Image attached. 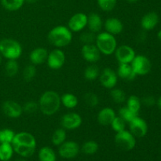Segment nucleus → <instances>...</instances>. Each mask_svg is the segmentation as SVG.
<instances>
[{
    "instance_id": "f257e3e1",
    "label": "nucleus",
    "mask_w": 161,
    "mask_h": 161,
    "mask_svg": "<svg viewBox=\"0 0 161 161\" xmlns=\"http://www.w3.org/2000/svg\"><path fill=\"white\" fill-rule=\"evenodd\" d=\"M11 144L14 148V153L25 158L31 157L36 152L37 146L34 135L26 131L15 134Z\"/></svg>"
},
{
    "instance_id": "f03ea898",
    "label": "nucleus",
    "mask_w": 161,
    "mask_h": 161,
    "mask_svg": "<svg viewBox=\"0 0 161 161\" xmlns=\"http://www.w3.org/2000/svg\"><path fill=\"white\" fill-rule=\"evenodd\" d=\"M39 110L45 116H53L61 107V96L54 91H47L42 93L39 100Z\"/></svg>"
},
{
    "instance_id": "7ed1b4c3",
    "label": "nucleus",
    "mask_w": 161,
    "mask_h": 161,
    "mask_svg": "<svg viewBox=\"0 0 161 161\" xmlns=\"http://www.w3.org/2000/svg\"><path fill=\"white\" fill-rule=\"evenodd\" d=\"M47 39L53 47L62 48L71 43L72 40V32L68 27L58 25L49 31Z\"/></svg>"
},
{
    "instance_id": "20e7f679",
    "label": "nucleus",
    "mask_w": 161,
    "mask_h": 161,
    "mask_svg": "<svg viewBox=\"0 0 161 161\" xmlns=\"http://www.w3.org/2000/svg\"><path fill=\"white\" fill-rule=\"evenodd\" d=\"M95 45L101 53L109 56L114 53L117 48V41L115 36L109 34L107 31H103L96 35Z\"/></svg>"
},
{
    "instance_id": "39448f33",
    "label": "nucleus",
    "mask_w": 161,
    "mask_h": 161,
    "mask_svg": "<svg viewBox=\"0 0 161 161\" xmlns=\"http://www.w3.org/2000/svg\"><path fill=\"white\" fill-rule=\"evenodd\" d=\"M23 49L18 41L3 39L0 41V53L7 60H17L22 54Z\"/></svg>"
},
{
    "instance_id": "423d86ee",
    "label": "nucleus",
    "mask_w": 161,
    "mask_h": 161,
    "mask_svg": "<svg viewBox=\"0 0 161 161\" xmlns=\"http://www.w3.org/2000/svg\"><path fill=\"white\" fill-rule=\"evenodd\" d=\"M115 143L123 151H130L136 146V138L129 130L118 132L115 135Z\"/></svg>"
},
{
    "instance_id": "0eeeda50",
    "label": "nucleus",
    "mask_w": 161,
    "mask_h": 161,
    "mask_svg": "<svg viewBox=\"0 0 161 161\" xmlns=\"http://www.w3.org/2000/svg\"><path fill=\"white\" fill-rule=\"evenodd\" d=\"M130 65L137 75H147L152 69L150 60L144 55H136Z\"/></svg>"
},
{
    "instance_id": "6e6552de",
    "label": "nucleus",
    "mask_w": 161,
    "mask_h": 161,
    "mask_svg": "<svg viewBox=\"0 0 161 161\" xmlns=\"http://www.w3.org/2000/svg\"><path fill=\"white\" fill-rule=\"evenodd\" d=\"M114 53L119 64H130L136 56L135 50L128 45L117 47Z\"/></svg>"
},
{
    "instance_id": "1a4fd4ad",
    "label": "nucleus",
    "mask_w": 161,
    "mask_h": 161,
    "mask_svg": "<svg viewBox=\"0 0 161 161\" xmlns=\"http://www.w3.org/2000/svg\"><path fill=\"white\" fill-rule=\"evenodd\" d=\"M80 151V146L74 141H65L58 148V153L60 157L68 160L76 157Z\"/></svg>"
},
{
    "instance_id": "9d476101",
    "label": "nucleus",
    "mask_w": 161,
    "mask_h": 161,
    "mask_svg": "<svg viewBox=\"0 0 161 161\" xmlns=\"http://www.w3.org/2000/svg\"><path fill=\"white\" fill-rule=\"evenodd\" d=\"M65 54L61 49H54L47 57V64L50 69L58 70L61 69L65 63Z\"/></svg>"
},
{
    "instance_id": "9b49d317",
    "label": "nucleus",
    "mask_w": 161,
    "mask_h": 161,
    "mask_svg": "<svg viewBox=\"0 0 161 161\" xmlns=\"http://www.w3.org/2000/svg\"><path fill=\"white\" fill-rule=\"evenodd\" d=\"M83 123L81 116L76 113H68L61 119V126L66 130H73L79 128Z\"/></svg>"
},
{
    "instance_id": "f8f14e48",
    "label": "nucleus",
    "mask_w": 161,
    "mask_h": 161,
    "mask_svg": "<svg viewBox=\"0 0 161 161\" xmlns=\"http://www.w3.org/2000/svg\"><path fill=\"white\" fill-rule=\"evenodd\" d=\"M87 26V15L84 13H76L70 17L68 28L72 32H80Z\"/></svg>"
},
{
    "instance_id": "ddd939ff",
    "label": "nucleus",
    "mask_w": 161,
    "mask_h": 161,
    "mask_svg": "<svg viewBox=\"0 0 161 161\" xmlns=\"http://www.w3.org/2000/svg\"><path fill=\"white\" fill-rule=\"evenodd\" d=\"M99 80L102 86L106 89L111 90L117 84L118 75L114 70L110 68H105L100 73Z\"/></svg>"
},
{
    "instance_id": "4468645a",
    "label": "nucleus",
    "mask_w": 161,
    "mask_h": 161,
    "mask_svg": "<svg viewBox=\"0 0 161 161\" xmlns=\"http://www.w3.org/2000/svg\"><path fill=\"white\" fill-rule=\"evenodd\" d=\"M129 131L135 138H143L148 132V125L146 120L140 118L139 116L135 117L131 122L129 123Z\"/></svg>"
},
{
    "instance_id": "2eb2a0df",
    "label": "nucleus",
    "mask_w": 161,
    "mask_h": 161,
    "mask_svg": "<svg viewBox=\"0 0 161 161\" xmlns=\"http://www.w3.org/2000/svg\"><path fill=\"white\" fill-rule=\"evenodd\" d=\"M81 54L83 59L91 64H95L100 60L101 52L95 44H85L81 49Z\"/></svg>"
},
{
    "instance_id": "dca6fc26",
    "label": "nucleus",
    "mask_w": 161,
    "mask_h": 161,
    "mask_svg": "<svg viewBox=\"0 0 161 161\" xmlns=\"http://www.w3.org/2000/svg\"><path fill=\"white\" fill-rule=\"evenodd\" d=\"M3 113L6 115L7 117L11 119H17L22 115L23 112V107L17 102L14 101L8 100L6 101L3 104L2 106Z\"/></svg>"
},
{
    "instance_id": "f3484780",
    "label": "nucleus",
    "mask_w": 161,
    "mask_h": 161,
    "mask_svg": "<svg viewBox=\"0 0 161 161\" xmlns=\"http://www.w3.org/2000/svg\"><path fill=\"white\" fill-rule=\"evenodd\" d=\"M105 31L109 34L116 36L124 31V24L119 19L116 17H109L104 24Z\"/></svg>"
},
{
    "instance_id": "a211bd4d",
    "label": "nucleus",
    "mask_w": 161,
    "mask_h": 161,
    "mask_svg": "<svg viewBox=\"0 0 161 161\" xmlns=\"http://www.w3.org/2000/svg\"><path fill=\"white\" fill-rule=\"evenodd\" d=\"M48 50L44 47H37L31 50L29 54V60L34 65H39L47 62L48 57Z\"/></svg>"
},
{
    "instance_id": "6ab92c4d",
    "label": "nucleus",
    "mask_w": 161,
    "mask_h": 161,
    "mask_svg": "<svg viewBox=\"0 0 161 161\" xmlns=\"http://www.w3.org/2000/svg\"><path fill=\"white\" fill-rule=\"evenodd\" d=\"M116 116V113L113 108L105 107L100 110L97 116V120L102 126H108L111 124Z\"/></svg>"
},
{
    "instance_id": "aec40b11",
    "label": "nucleus",
    "mask_w": 161,
    "mask_h": 161,
    "mask_svg": "<svg viewBox=\"0 0 161 161\" xmlns=\"http://www.w3.org/2000/svg\"><path fill=\"white\" fill-rule=\"evenodd\" d=\"M159 22V17L157 13L149 12L145 14L141 20L142 28L146 31L153 30Z\"/></svg>"
},
{
    "instance_id": "412c9836",
    "label": "nucleus",
    "mask_w": 161,
    "mask_h": 161,
    "mask_svg": "<svg viewBox=\"0 0 161 161\" xmlns=\"http://www.w3.org/2000/svg\"><path fill=\"white\" fill-rule=\"evenodd\" d=\"M103 26L102 17L97 13H91L87 16V26L89 31L94 33H99Z\"/></svg>"
},
{
    "instance_id": "4be33fe9",
    "label": "nucleus",
    "mask_w": 161,
    "mask_h": 161,
    "mask_svg": "<svg viewBox=\"0 0 161 161\" xmlns=\"http://www.w3.org/2000/svg\"><path fill=\"white\" fill-rule=\"evenodd\" d=\"M116 74L119 78L125 81H132L137 76L130 64H119Z\"/></svg>"
},
{
    "instance_id": "5701e85b",
    "label": "nucleus",
    "mask_w": 161,
    "mask_h": 161,
    "mask_svg": "<svg viewBox=\"0 0 161 161\" xmlns=\"http://www.w3.org/2000/svg\"><path fill=\"white\" fill-rule=\"evenodd\" d=\"M39 161H57V156L52 148L49 146L42 147L38 153Z\"/></svg>"
},
{
    "instance_id": "b1692460",
    "label": "nucleus",
    "mask_w": 161,
    "mask_h": 161,
    "mask_svg": "<svg viewBox=\"0 0 161 161\" xmlns=\"http://www.w3.org/2000/svg\"><path fill=\"white\" fill-rule=\"evenodd\" d=\"M61 104L69 109L75 108L78 105L79 101L76 96L72 93H66L61 97Z\"/></svg>"
},
{
    "instance_id": "393cba45",
    "label": "nucleus",
    "mask_w": 161,
    "mask_h": 161,
    "mask_svg": "<svg viewBox=\"0 0 161 161\" xmlns=\"http://www.w3.org/2000/svg\"><path fill=\"white\" fill-rule=\"evenodd\" d=\"M14 148L11 143H1L0 144V160H9L14 155Z\"/></svg>"
},
{
    "instance_id": "a878e982",
    "label": "nucleus",
    "mask_w": 161,
    "mask_h": 161,
    "mask_svg": "<svg viewBox=\"0 0 161 161\" xmlns=\"http://www.w3.org/2000/svg\"><path fill=\"white\" fill-rule=\"evenodd\" d=\"M25 0H1V4L5 9L8 11H17L25 4Z\"/></svg>"
},
{
    "instance_id": "bb28decb",
    "label": "nucleus",
    "mask_w": 161,
    "mask_h": 161,
    "mask_svg": "<svg viewBox=\"0 0 161 161\" xmlns=\"http://www.w3.org/2000/svg\"><path fill=\"white\" fill-rule=\"evenodd\" d=\"M100 73V69L98 66L96 65L95 64H91L85 69L83 75H84V78L88 81H94L97 78H99Z\"/></svg>"
},
{
    "instance_id": "cd10ccee",
    "label": "nucleus",
    "mask_w": 161,
    "mask_h": 161,
    "mask_svg": "<svg viewBox=\"0 0 161 161\" xmlns=\"http://www.w3.org/2000/svg\"><path fill=\"white\" fill-rule=\"evenodd\" d=\"M66 137H67L66 130L62 127L58 128L52 135L51 142L53 146H59L66 141Z\"/></svg>"
},
{
    "instance_id": "c85d7f7f",
    "label": "nucleus",
    "mask_w": 161,
    "mask_h": 161,
    "mask_svg": "<svg viewBox=\"0 0 161 161\" xmlns=\"http://www.w3.org/2000/svg\"><path fill=\"white\" fill-rule=\"evenodd\" d=\"M127 102V107L134 113L138 114V112L141 109L142 102L141 99L136 95H131L126 100Z\"/></svg>"
},
{
    "instance_id": "c756f323",
    "label": "nucleus",
    "mask_w": 161,
    "mask_h": 161,
    "mask_svg": "<svg viewBox=\"0 0 161 161\" xmlns=\"http://www.w3.org/2000/svg\"><path fill=\"white\" fill-rule=\"evenodd\" d=\"M98 149V144L95 141L91 140L83 143L81 147V151L86 155H94L97 152Z\"/></svg>"
},
{
    "instance_id": "7c9ffc66",
    "label": "nucleus",
    "mask_w": 161,
    "mask_h": 161,
    "mask_svg": "<svg viewBox=\"0 0 161 161\" xmlns=\"http://www.w3.org/2000/svg\"><path fill=\"white\" fill-rule=\"evenodd\" d=\"M5 72L8 76H15L19 72V64L17 60H8L5 65Z\"/></svg>"
},
{
    "instance_id": "2f4dec72",
    "label": "nucleus",
    "mask_w": 161,
    "mask_h": 161,
    "mask_svg": "<svg viewBox=\"0 0 161 161\" xmlns=\"http://www.w3.org/2000/svg\"><path fill=\"white\" fill-rule=\"evenodd\" d=\"M110 96H111L113 102L116 104H123L127 100L125 92L123 90L119 89V88L114 87L111 89Z\"/></svg>"
},
{
    "instance_id": "473e14b6",
    "label": "nucleus",
    "mask_w": 161,
    "mask_h": 161,
    "mask_svg": "<svg viewBox=\"0 0 161 161\" xmlns=\"http://www.w3.org/2000/svg\"><path fill=\"white\" fill-rule=\"evenodd\" d=\"M83 101L87 106L91 107V108L97 107L100 102L98 96L93 92L86 93L83 96Z\"/></svg>"
},
{
    "instance_id": "72a5a7b5",
    "label": "nucleus",
    "mask_w": 161,
    "mask_h": 161,
    "mask_svg": "<svg viewBox=\"0 0 161 161\" xmlns=\"http://www.w3.org/2000/svg\"><path fill=\"white\" fill-rule=\"evenodd\" d=\"M138 116V114L134 113L131 110L129 109L127 106L122 107L119 110V116H120L126 123H130Z\"/></svg>"
},
{
    "instance_id": "f704fd0d",
    "label": "nucleus",
    "mask_w": 161,
    "mask_h": 161,
    "mask_svg": "<svg viewBox=\"0 0 161 161\" xmlns=\"http://www.w3.org/2000/svg\"><path fill=\"white\" fill-rule=\"evenodd\" d=\"M36 72H37V70H36V65H34V64H28V65L25 66V68L24 69L22 76H23L24 80H25V81H31V80L36 77Z\"/></svg>"
},
{
    "instance_id": "c9c22d12",
    "label": "nucleus",
    "mask_w": 161,
    "mask_h": 161,
    "mask_svg": "<svg viewBox=\"0 0 161 161\" xmlns=\"http://www.w3.org/2000/svg\"><path fill=\"white\" fill-rule=\"evenodd\" d=\"M15 136V132L9 128L0 130V144L1 143H12Z\"/></svg>"
},
{
    "instance_id": "e433bc0d",
    "label": "nucleus",
    "mask_w": 161,
    "mask_h": 161,
    "mask_svg": "<svg viewBox=\"0 0 161 161\" xmlns=\"http://www.w3.org/2000/svg\"><path fill=\"white\" fill-rule=\"evenodd\" d=\"M97 2L101 9L105 12H110L113 10L117 3V0H97Z\"/></svg>"
},
{
    "instance_id": "4c0bfd02",
    "label": "nucleus",
    "mask_w": 161,
    "mask_h": 161,
    "mask_svg": "<svg viewBox=\"0 0 161 161\" xmlns=\"http://www.w3.org/2000/svg\"><path fill=\"white\" fill-rule=\"evenodd\" d=\"M110 125H111L113 130H114L116 133H118V132L123 131V130H125L126 122L120 117V116H118L114 118V119H113V122L111 123Z\"/></svg>"
},
{
    "instance_id": "58836bf2",
    "label": "nucleus",
    "mask_w": 161,
    "mask_h": 161,
    "mask_svg": "<svg viewBox=\"0 0 161 161\" xmlns=\"http://www.w3.org/2000/svg\"><path fill=\"white\" fill-rule=\"evenodd\" d=\"M96 35L92 31H85L80 35V40L81 41L83 45L85 44H93L95 42Z\"/></svg>"
},
{
    "instance_id": "ea45409f",
    "label": "nucleus",
    "mask_w": 161,
    "mask_h": 161,
    "mask_svg": "<svg viewBox=\"0 0 161 161\" xmlns=\"http://www.w3.org/2000/svg\"><path fill=\"white\" fill-rule=\"evenodd\" d=\"M23 107V112L28 114H32L37 112L39 109V103L38 102H34V101H29L27 102L24 105Z\"/></svg>"
},
{
    "instance_id": "a19ab883",
    "label": "nucleus",
    "mask_w": 161,
    "mask_h": 161,
    "mask_svg": "<svg viewBox=\"0 0 161 161\" xmlns=\"http://www.w3.org/2000/svg\"><path fill=\"white\" fill-rule=\"evenodd\" d=\"M141 102L142 103L146 105V106H153L156 103V101L154 99V97H151V96H147V97H143L141 100Z\"/></svg>"
},
{
    "instance_id": "79ce46f5",
    "label": "nucleus",
    "mask_w": 161,
    "mask_h": 161,
    "mask_svg": "<svg viewBox=\"0 0 161 161\" xmlns=\"http://www.w3.org/2000/svg\"><path fill=\"white\" fill-rule=\"evenodd\" d=\"M25 3H30V4H34V3H37L39 0H25Z\"/></svg>"
},
{
    "instance_id": "37998d69",
    "label": "nucleus",
    "mask_w": 161,
    "mask_h": 161,
    "mask_svg": "<svg viewBox=\"0 0 161 161\" xmlns=\"http://www.w3.org/2000/svg\"><path fill=\"white\" fill-rule=\"evenodd\" d=\"M15 161H28L26 160V158H25V157H20V158L17 159V160H15Z\"/></svg>"
},
{
    "instance_id": "c03bdc74",
    "label": "nucleus",
    "mask_w": 161,
    "mask_h": 161,
    "mask_svg": "<svg viewBox=\"0 0 161 161\" xmlns=\"http://www.w3.org/2000/svg\"><path fill=\"white\" fill-rule=\"evenodd\" d=\"M125 1L128 3H137L138 0H125Z\"/></svg>"
},
{
    "instance_id": "a18cd8bd",
    "label": "nucleus",
    "mask_w": 161,
    "mask_h": 161,
    "mask_svg": "<svg viewBox=\"0 0 161 161\" xmlns=\"http://www.w3.org/2000/svg\"><path fill=\"white\" fill-rule=\"evenodd\" d=\"M157 105H158L159 108L161 109V97L158 99V101H157Z\"/></svg>"
},
{
    "instance_id": "49530a36",
    "label": "nucleus",
    "mask_w": 161,
    "mask_h": 161,
    "mask_svg": "<svg viewBox=\"0 0 161 161\" xmlns=\"http://www.w3.org/2000/svg\"><path fill=\"white\" fill-rule=\"evenodd\" d=\"M157 36H158V39L161 41V29L160 30V31H159L158 34H157Z\"/></svg>"
},
{
    "instance_id": "de8ad7c7",
    "label": "nucleus",
    "mask_w": 161,
    "mask_h": 161,
    "mask_svg": "<svg viewBox=\"0 0 161 161\" xmlns=\"http://www.w3.org/2000/svg\"><path fill=\"white\" fill-rule=\"evenodd\" d=\"M2 61H3V56H2L1 53H0V64H2Z\"/></svg>"
},
{
    "instance_id": "09e8293b",
    "label": "nucleus",
    "mask_w": 161,
    "mask_h": 161,
    "mask_svg": "<svg viewBox=\"0 0 161 161\" xmlns=\"http://www.w3.org/2000/svg\"><path fill=\"white\" fill-rule=\"evenodd\" d=\"M6 161H11V160H6Z\"/></svg>"
}]
</instances>
